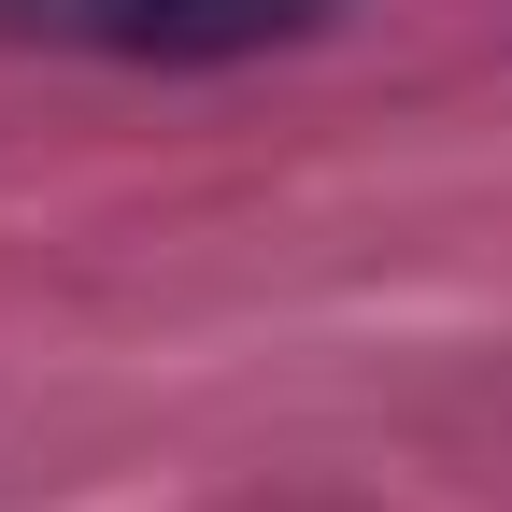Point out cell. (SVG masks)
I'll return each mask as SVG.
<instances>
[{
    "label": "cell",
    "instance_id": "cell-1",
    "mask_svg": "<svg viewBox=\"0 0 512 512\" xmlns=\"http://www.w3.org/2000/svg\"><path fill=\"white\" fill-rule=\"evenodd\" d=\"M0 29L128 57V72H228V57H271L299 29H328V0H0Z\"/></svg>",
    "mask_w": 512,
    "mask_h": 512
}]
</instances>
